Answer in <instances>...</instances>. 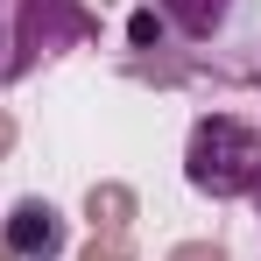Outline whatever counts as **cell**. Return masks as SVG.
Here are the masks:
<instances>
[{
  "label": "cell",
  "mask_w": 261,
  "mask_h": 261,
  "mask_svg": "<svg viewBox=\"0 0 261 261\" xmlns=\"http://www.w3.org/2000/svg\"><path fill=\"white\" fill-rule=\"evenodd\" d=\"M0 240H7L14 261H57L71 233H64V212H57L49 198H21V205L7 212V226H0Z\"/></svg>",
  "instance_id": "3"
},
{
  "label": "cell",
  "mask_w": 261,
  "mask_h": 261,
  "mask_svg": "<svg viewBox=\"0 0 261 261\" xmlns=\"http://www.w3.org/2000/svg\"><path fill=\"white\" fill-rule=\"evenodd\" d=\"M170 261H226V247H212V240H184V247H170Z\"/></svg>",
  "instance_id": "7"
},
{
  "label": "cell",
  "mask_w": 261,
  "mask_h": 261,
  "mask_svg": "<svg viewBox=\"0 0 261 261\" xmlns=\"http://www.w3.org/2000/svg\"><path fill=\"white\" fill-rule=\"evenodd\" d=\"M85 219H92V233H127L134 219H141V198H134L127 184H92L85 191Z\"/></svg>",
  "instance_id": "5"
},
{
  "label": "cell",
  "mask_w": 261,
  "mask_h": 261,
  "mask_svg": "<svg viewBox=\"0 0 261 261\" xmlns=\"http://www.w3.org/2000/svg\"><path fill=\"white\" fill-rule=\"evenodd\" d=\"M233 7H240V0H155V14L170 21L184 43H212L219 29L233 21Z\"/></svg>",
  "instance_id": "4"
},
{
  "label": "cell",
  "mask_w": 261,
  "mask_h": 261,
  "mask_svg": "<svg viewBox=\"0 0 261 261\" xmlns=\"http://www.w3.org/2000/svg\"><path fill=\"white\" fill-rule=\"evenodd\" d=\"M0 261H14V254H7V240H0Z\"/></svg>",
  "instance_id": "9"
},
{
  "label": "cell",
  "mask_w": 261,
  "mask_h": 261,
  "mask_svg": "<svg viewBox=\"0 0 261 261\" xmlns=\"http://www.w3.org/2000/svg\"><path fill=\"white\" fill-rule=\"evenodd\" d=\"M78 36H99V14L85 0H14V36L0 57V85L29 78L43 57H64Z\"/></svg>",
  "instance_id": "2"
},
{
  "label": "cell",
  "mask_w": 261,
  "mask_h": 261,
  "mask_svg": "<svg viewBox=\"0 0 261 261\" xmlns=\"http://www.w3.org/2000/svg\"><path fill=\"white\" fill-rule=\"evenodd\" d=\"M184 176H191V191H205L219 205L254 198L261 191V134L233 113H205L184 141Z\"/></svg>",
  "instance_id": "1"
},
{
  "label": "cell",
  "mask_w": 261,
  "mask_h": 261,
  "mask_svg": "<svg viewBox=\"0 0 261 261\" xmlns=\"http://www.w3.org/2000/svg\"><path fill=\"white\" fill-rule=\"evenodd\" d=\"M78 261H134V247H127V233H92V247Z\"/></svg>",
  "instance_id": "6"
},
{
  "label": "cell",
  "mask_w": 261,
  "mask_h": 261,
  "mask_svg": "<svg viewBox=\"0 0 261 261\" xmlns=\"http://www.w3.org/2000/svg\"><path fill=\"white\" fill-rule=\"evenodd\" d=\"M7 148H14V120L0 113V155H7Z\"/></svg>",
  "instance_id": "8"
}]
</instances>
